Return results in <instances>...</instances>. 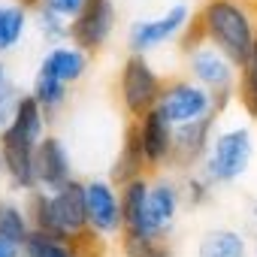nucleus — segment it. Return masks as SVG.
<instances>
[{
    "mask_svg": "<svg viewBox=\"0 0 257 257\" xmlns=\"http://www.w3.org/2000/svg\"><path fill=\"white\" fill-rule=\"evenodd\" d=\"M197 22L203 28L206 43L221 49L239 70L248 64V58L257 46V31H254L251 13L239 0H206Z\"/></svg>",
    "mask_w": 257,
    "mask_h": 257,
    "instance_id": "f257e3e1",
    "label": "nucleus"
},
{
    "mask_svg": "<svg viewBox=\"0 0 257 257\" xmlns=\"http://www.w3.org/2000/svg\"><path fill=\"white\" fill-rule=\"evenodd\" d=\"M251 158H254V134L248 127H227V131L215 134L200 164V176L209 185H230L248 173Z\"/></svg>",
    "mask_w": 257,
    "mask_h": 257,
    "instance_id": "f03ea898",
    "label": "nucleus"
},
{
    "mask_svg": "<svg viewBox=\"0 0 257 257\" xmlns=\"http://www.w3.org/2000/svg\"><path fill=\"white\" fill-rule=\"evenodd\" d=\"M164 88H167L164 79L155 73L146 55H127V61L121 64V76H118V94H121L124 112L134 121L158 109Z\"/></svg>",
    "mask_w": 257,
    "mask_h": 257,
    "instance_id": "7ed1b4c3",
    "label": "nucleus"
},
{
    "mask_svg": "<svg viewBox=\"0 0 257 257\" xmlns=\"http://www.w3.org/2000/svg\"><path fill=\"white\" fill-rule=\"evenodd\" d=\"M188 70H191V79H194L197 85H203L206 91L215 94L218 109H224L227 100L233 97L236 64H233L221 49H215L212 43H200L197 49L188 52Z\"/></svg>",
    "mask_w": 257,
    "mask_h": 257,
    "instance_id": "20e7f679",
    "label": "nucleus"
},
{
    "mask_svg": "<svg viewBox=\"0 0 257 257\" xmlns=\"http://www.w3.org/2000/svg\"><path fill=\"white\" fill-rule=\"evenodd\" d=\"M158 109L173 121V127H179V124H194V121L215 115L218 103H215V94L206 91L203 85L188 82V79H173L167 82Z\"/></svg>",
    "mask_w": 257,
    "mask_h": 257,
    "instance_id": "39448f33",
    "label": "nucleus"
},
{
    "mask_svg": "<svg viewBox=\"0 0 257 257\" xmlns=\"http://www.w3.org/2000/svg\"><path fill=\"white\" fill-rule=\"evenodd\" d=\"M194 19H191L188 4H173L158 19H137V22H131V28H127V49H131V55H146L152 49H161L167 40H173Z\"/></svg>",
    "mask_w": 257,
    "mask_h": 257,
    "instance_id": "423d86ee",
    "label": "nucleus"
},
{
    "mask_svg": "<svg viewBox=\"0 0 257 257\" xmlns=\"http://www.w3.org/2000/svg\"><path fill=\"white\" fill-rule=\"evenodd\" d=\"M85 206H88V230L100 239L124 236V212L121 197L109 179H88L85 182Z\"/></svg>",
    "mask_w": 257,
    "mask_h": 257,
    "instance_id": "0eeeda50",
    "label": "nucleus"
},
{
    "mask_svg": "<svg viewBox=\"0 0 257 257\" xmlns=\"http://www.w3.org/2000/svg\"><path fill=\"white\" fill-rule=\"evenodd\" d=\"M34 155H37V143H31L25 134H19L13 124L7 131H0V170H4L13 191L28 194L37 188Z\"/></svg>",
    "mask_w": 257,
    "mask_h": 257,
    "instance_id": "6e6552de",
    "label": "nucleus"
},
{
    "mask_svg": "<svg viewBox=\"0 0 257 257\" xmlns=\"http://www.w3.org/2000/svg\"><path fill=\"white\" fill-rule=\"evenodd\" d=\"M118 10L112 0H88L85 10L70 22V43L88 55L100 52L115 31Z\"/></svg>",
    "mask_w": 257,
    "mask_h": 257,
    "instance_id": "1a4fd4ad",
    "label": "nucleus"
},
{
    "mask_svg": "<svg viewBox=\"0 0 257 257\" xmlns=\"http://www.w3.org/2000/svg\"><path fill=\"white\" fill-rule=\"evenodd\" d=\"M182 203V191L170 176H158L149 185V200H146V236L149 239H167V233L176 224Z\"/></svg>",
    "mask_w": 257,
    "mask_h": 257,
    "instance_id": "9d476101",
    "label": "nucleus"
},
{
    "mask_svg": "<svg viewBox=\"0 0 257 257\" xmlns=\"http://www.w3.org/2000/svg\"><path fill=\"white\" fill-rule=\"evenodd\" d=\"M52 209H55V221L64 239L70 242H85L88 239V206H85V182L73 179L70 185H64L61 191L52 194Z\"/></svg>",
    "mask_w": 257,
    "mask_h": 257,
    "instance_id": "9b49d317",
    "label": "nucleus"
},
{
    "mask_svg": "<svg viewBox=\"0 0 257 257\" xmlns=\"http://www.w3.org/2000/svg\"><path fill=\"white\" fill-rule=\"evenodd\" d=\"M34 173H37V188H43L49 194H55V191H61L64 185L73 182V161H70V152H67L61 137L49 134L37 146Z\"/></svg>",
    "mask_w": 257,
    "mask_h": 257,
    "instance_id": "f8f14e48",
    "label": "nucleus"
},
{
    "mask_svg": "<svg viewBox=\"0 0 257 257\" xmlns=\"http://www.w3.org/2000/svg\"><path fill=\"white\" fill-rule=\"evenodd\" d=\"M215 118L218 115H209L203 121H194V124H179L176 134H173V158L170 164L173 167H194V164H203L209 146H212V127H215Z\"/></svg>",
    "mask_w": 257,
    "mask_h": 257,
    "instance_id": "ddd939ff",
    "label": "nucleus"
},
{
    "mask_svg": "<svg viewBox=\"0 0 257 257\" xmlns=\"http://www.w3.org/2000/svg\"><path fill=\"white\" fill-rule=\"evenodd\" d=\"M137 124H140V140H143L149 167H164V164H170V158H173V134H176L173 121H170L161 109H152V112L143 115Z\"/></svg>",
    "mask_w": 257,
    "mask_h": 257,
    "instance_id": "4468645a",
    "label": "nucleus"
},
{
    "mask_svg": "<svg viewBox=\"0 0 257 257\" xmlns=\"http://www.w3.org/2000/svg\"><path fill=\"white\" fill-rule=\"evenodd\" d=\"M146 167H149V161H146V149H143V140H140V124L131 121L127 131H124L121 149L115 155V164L109 170V182L115 188H124V185H131L134 179H143Z\"/></svg>",
    "mask_w": 257,
    "mask_h": 257,
    "instance_id": "2eb2a0df",
    "label": "nucleus"
},
{
    "mask_svg": "<svg viewBox=\"0 0 257 257\" xmlns=\"http://www.w3.org/2000/svg\"><path fill=\"white\" fill-rule=\"evenodd\" d=\"M88 64H91V55L76 49L73 43H64V46H52L43 61H40V70H46L49 76L61 79L64 85H73L79 82L85 73H88Z\"/></svg>",
    "mask_w": 257,
    "mask_h": 257,
    "instance_id": "dca6fc26",
    "label": "nucleus"
},
{
    "mask_svg": "<svg viewBox=\"0 0 257 257\" xmlns=\"http://www.w3.org/2000/svg\"><path fill=\"white\" fill-rule=\"evenodd\" d=\"M149 179H134L131 185L118 188L121 197V212H124V233L146 236V200H149ZM149 239V236H146Z\"/></svg>",
    "mask_w": 257,
    "mask_h": 257,
    "instance_id": "f3484780",
    "label": "nucleus"
},
{
    "mask_svg": "<svg viewBox=\"0 0 257 257\" xmlns=\"http://www.w3.org/2000/svg\"><path fill=\"white\" fill-rule=\"evenodd\" d=\"M197 257H248V242L233 227H215L197 242Z\"/></svg>",
    "mask_w": 257,
    "mask_h": 257,
    "instance_id": "a211bd4d",
    "label": "nucleus"
},
{
    "mask_svg": "<svg viewBox=\"0 0 257 257\" xmlns=\"http://www.w3.org/2000/svg\"><path fill=\"white\" fill-rule=\"evenodd\" d=\"M25 212H28L31 230L64 239L61 230H58V221H55V209H52V194H49V191H43V188L28 191V194H25ZM67 242H70V239H67Z\"/></svg>",
    "mask_w": 257,
    "mask_h": 257,
    "instance_id": "6ab92c4d",
    "label": "nucleus"
},
{
    "mask_svg": "<svg viewBox=\"0 0 257 257\" xmlns=\"http://www.w3.org/2000/svg\"><path fill=\"white\" fill-rule=\"evenodd\" d=\"M28 31V10L22 4H0V55L16 49Z\"/></svg>",
    "mask_w": 257,
    "mask_h": 257,
    "instance_id": "aec40b11",
    "label": "nucleus"
},
{
    "mask_svg": "<svg viewBox=\"0 0 257 257\" xmlns=\"http://www.w3.org/2000/svg\"><path fill=\"white\" fill-rule=\"evenodd\" d=\"M31 233L34 230H31L25 203H16V200H4V197H0V236L25 245Z\"/></svg>",
    "mask_w": 257,
    "mask_h": 257,
    "instance_id": "412c9836",
    "label": "nucleus"
},
{
    "mask_svg": "<svg viewBox=\"0 0 257 257\" xmlns=\"http://www.w3.org/2000/svg\"><path fill=\"white\" fill-rule=\"evenodd\" d=\"M22 257H82V251L76 248V242L34 230L28 236V242L22 245Z\"/></svg>",
    "mask_w": 257,
    "mask_h": 257,
    "instance_id": "4be33fe9",
    "label": "nucleus"
},
{
    "mask_svg": "<svg viewBox=\"0 0 257 257\" xmlns=\"http://www.w3.org/2000/svg\"><path fill=\"white\" fill-rule=\"evenodd\" d=\"M31 97L43 106V112H55L64 106L67 100V85L55 76H49L46 70H37L34 76V85H31Z\"/></svg>",
    "mask_w": 257,
    "mask_h": 257,
    "instance_id": "5701e85b",
    "label": "nucleus"
},
{
    "mask_svg": "<svg viewBox=\"0 0 257 257\" xmlns=\"http://www.w3.org/2000/svg\"><path fill=\"white\" fill-rule=\"evenodd\" d=\"M236 97L245 109V115H251L257 121V46L248 58V64L239 70V82H236Z\"/></svg>",
    "mask_w": 257,
    "mask_h": 257,
    "instance_id": "b1692460",
    "label": "nucleus"
},
{
    "mask_svg": "<svg viewBox=\"0 0 257 257\" xmlns=\"http://www.w3.org/2000/svg\"><path fill=\"white\" fill-rule=\"evenodd\" d=\"M121 254L124 257H173V251L164 239H146V236H134V233L121 236Z\"/></svg>",
    "mask_w": 257,
    "mask_h": 257,
    "instance_id": "393cba45",
    "label": "nucleus"
},
{
    "mask_svg": "<svg viewBox=\"0 0 257 257\" xmlns=\"http://www.w3.org/2000/svg\"><path fill=\"white\" fill-rule=\"evenodd\" d=\"M34 22H37V31L43 34V40H49V43H55V46H64V43L70 40V22H67V19H61L58 13H52V10L40 7Z\"/></svg>",
    "mask_w": 257,
    "mask_h": 257,
    "instance_id": "a878e982",
    "label": "nucleus"
},
{
    "mask_svg": "<svg viewBox=\"0 0 257 257\" xmlns=\"http://www.w3.org/2000/svg\"><path fill=\"white\" fill-rule=\"evenodd\" d=\"M85 4H88V0H43V7H46V10L58 13V16L67 19V22H73V19L85 10Z\"/></svg>",
    "mask_w": 257,
    "mask_h": 257,
    "instance_id": "bb28decb",
    "label": "nucleus"
},
{
    "mask_svg": "<svg viewBox=\"0 0 257 257\" xmlns=\"http://www.w3.org/2000/svg\"><path fill=\"white\" fill-rule=\"evenodd\" d=\"M185 188H188V200H191V203H203V200L212 194V185H209L200 173H191Z\"/></svg>",
    "mask_w": 257,
    "mask_h": 257,
    "instance_id": "cd10ccee",
    "label": "nucleus"
},
{
    "mask_svg": "<svg viewBox=\"0 0 257 257\" xmlns=\"http://www.w3.org/2000/svg\"><path fill=\"white\" fill-rule=\"evenodd\" d=\"M0 257H22V245L0 236Z\"/></svg>",
    "mask_w": 257,
    "mask_h": 257,
    "instance_id": "c85d7f7f",
    "label": "nucleus"
},
{
    "mask_svg": "<svg viewBox=\"0 0 257 257\" xmlns=\"http://www.w3.org/2000/svg\"><path fill=\"white\" fill-rule=\"evenodd\" d=\"M10 82H13V79H10V73H7V64L0 61V91H4V88H7Z\"/></svg>",
    "mask_w": 257,
    "mask_h": 257,
    "instance_id": "c756f323",
    "label": "nucleus"
},
{
    "mask_svg": "<svg viewBox=\"0 0 257 257\" xmlns=\"http://www.w3.org/2000/svg\"><path fill=\"white\" fill-rule=\"evenodd\" d=\"M16 4H22L25 10H40V7H43V0H16Z\"/></svg>",
    "mask_w": 257,
    "mask_h": 257,
    "instance_id": "7c9ffc66",
    "label": "nucleus"
},
{
    "mask_svg": "<svg viewBox=\"0 0 257 257\" xmlns=\"http://www.w3.org/2000/svg\"><path fill=\"white\" fill-rule=\"evenodd\" d=\"M254 254H257V245H254Z\"/></svg>",
    "mask_w": 257,
    "mask_h": 257,
    "instance_id": "2f4dec72",
    "label": "nucleus"
},
{
    "mask_svg": "<svg viewBox=\"0 0 257 257\" xmlns=\"http://www.w3.org/2000/svg\"><path fill=\"white\" fill-rule=\"evenodd\" d=\"M254 215H257V209H254Z\"/></svg>",
    "mask_w": 257,
    "mask_h": 257,
    "instance_id": "473e14b6",
    "label": "nucleus"
}]
</instances>
